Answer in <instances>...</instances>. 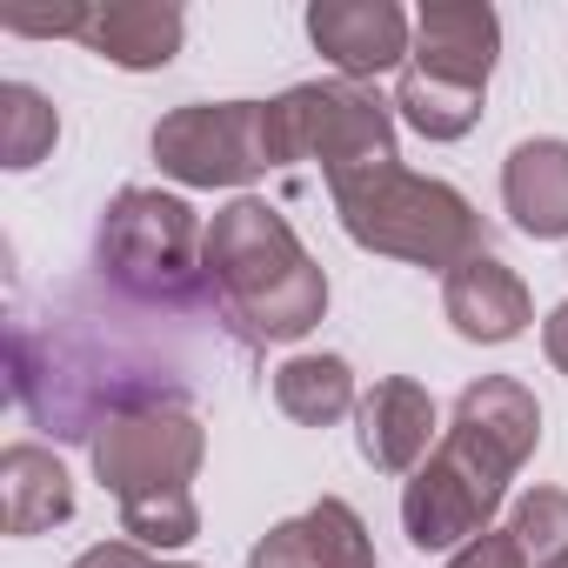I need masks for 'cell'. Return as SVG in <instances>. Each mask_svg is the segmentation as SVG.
<instances>
[{
	"mask_svg": "<svg viewBox=\"0 0 568 568\" xmlns=\"http://www.w3.org/2000/svg\"><path fill=\"white\" fill-rule=\"evenodd\" d=\"M54 141H61V114L41 88H28V81L0 88V168L28 174L54 154Z\"/></svg>",
	"mask_w": 568,
	"mask_h": 568,
	"instance_id": "18",
	"label": "cell"
},
{
	"mask_svg": "<svg viewBox=\"0 0 568 568\" xmlns=\"http://www.w3.org/2000/svg\"><path fill=\"white\" fill-rule=\"evenodd\" d=\"M495 61H501V14L488 0H428L415 14V54H408L415 74L488 94Z\"/></svg>",
	"mask_w": 568,
	"mask_h": 568,
	"instance_id": "9",
	"label": "cell"
},
{
	"mask_svg": "<svg viewBox=\"0 0 568 568\" xmlns=\"http://www.w3.org/2000/svg\"><path fill=\"white\" fill-rule=\"evenodd\" d=\"M154 161L181 187H247L274 168L267 101H187L154 121Z\"/></svg>",
	"mask_w": 568,
	"mask_h": 568,
	"instance_id": "6",
	"label": "cell"
},
{
	"mask_svg": "<svg viewBox=\"0 0 568 568\" xmlns=\"http://www.w3.org/2000/svg\"><path fill=\"white\" fill-rule=\"evenodd\" d=\"M247 568H322L308 555V535H302V515L295 521H274L254 548H247Z\"/></svg>",
	"mask_w": 568,
	"mask_h": 568,
	"instance_id": "22",
	"label": "cell"
},
{
	"mask_svg": "<svg viewBox=\"0 0 568 568\" xmlns=\"http://www.w3.org/2000/svg\"><path fill=\"white\" fill-rule=\"evenodd\" d=\"M302 535H308V555L322 568H375V535H368V521L342 495H322L302 515Z\"/></svg>",
	"mask_w": 568,
	"mask_h": 568,
	"instance_id": "20",
	"label": "cell"
},
{
	"mask_svg": "<svg viewBox=\"0 0 568 568\" xmlns=\"http://www.w3.org/2000/svg\"><path fill=\"white\" fill-rule=\"evenodd\" d=\"M74 568H161V561L141 541H94V548L74 555Z\"/></svg>",
	"mask_w": 568,
	"mask_h": 568,
	"instance_id": "25",
	"label": "cell"
},
{
	"mask_svg": "<svg viewBox=\"0 0 568 568\" xmlns=\"http://www.w3.org/2000/svg\"><path fill=\"white\" fill-rule=\"evenodd\" d=\"M508 528H515V541L528 548V561H535V568H541V561H555V555L568 548V488H528V495L515 501Z\"/></svg>",
	"mask_w": 568,
	"mask_h": 568,
	"instance_id": "21",
	"label": "cell"
},
{
	"mask_svg": "<svg viewBox=\"0 0 568 568\" xmlns=\"http://www.w3.org/2000/svg\"><path fill=\"white\" fill-rule=\"evenodd\" d=\"M435 442H442V408H435V395L422 382L388 375V382H375L362 395V408H355V448H362L368 468L415 475L435 455Z\"/></svg>",
	"mask_w": 568,
	"mask_h": 568,
	"instance_id": "10",
	"label": "cell"
},
{
	"mask_svg": "<svg viewBox=\"0 0 568 568\" xmlns=\"http://www.w3.org/2000/svg\"><path fill=\"white\" fill-rule=\"evenodd\" d=\"M481 101H488V94H475V88H448V81H428V74H415V68L395 81V121H408L422 141H462V134H475Z\"/></svg>",
	"mask_w": 568,
	"mask_h": 568,
	"instance_id": "17",
	"label": "cell"
},
{
	"mask_svg": "<svg viewBox=\"0 0 568 568\" xmlns=\"http://www.w3.org/2000/svg\"><path fill=\"white\" fill-rule=\"evenodd\" d=\"M108 68H128V74H154L181 54L187 41V14L174 8V0H108V8H94L88 34H81Z\"/></svg>",
	"mask_w": 568,
	"mask_h": 568,
	"instance_id": "14",
	"label": "cell"
},
{
	"mask_svg": "<svg viewBox=\"0 0 568 568\" xmlns=\"http://www.w3.org/2000/svg\"><path fill=\"white\" fill-rule=\"evenodd\" d=\"M508 481H515V475H501L495 462H481L468 442H455V435L442 428L435 455H428V462L408 475V488H402V528H408V541H415L422 555H455V548H468L475 535L495 528V508L508 501Z\"/></svg>",
	"mask_w": 568,
	"mask_h": 568,
	"instance_id": "7",
	"label": "cell"
},
{
	"mask_svg": "<svg viewBox=\"0 0 568 568\" xmlns=\"http://www.w3.org/2000/svg\"><path fill=\"white\" fill-rule=\"evenodd\" d=\"M541 568H568V548H561V555H555V561H541Z\"/></svg>",
	"mask_w": 568,
	"mask_h": 568,
	"instance_id": "27",
	"label": "cell"
},
{
	"mask_svg": "<svg viewBox=\"0 0 568 568\" xmlns=\"http://www.w3.org/2000/svg\"><path fill=\"white\" fill-rule=\"evenodd\" d=\"M94 21V8H54V14H8V34H34V41H81Z\"/></svg>",
	"mask_w": 568,
	"mask_h": 568,
	"instance_id": "24",
	"label": "cell"
},
{
	"mask_svg": "<svg viewBox=\"0 0 568 568\" xmlns=\"http://www.w3.org/2000/svg\"><path fill=\"white\" fill-rule=\"evenodd\" d=\"M308 41L322 61H335L342 81H375L415 54V21L395 0H315Z\"/></svg>",
	"mask_w": 568,
	"mask_h": 568,
	"instance_id": "8",
	"label": "cell"
},
{
	"mask_svg": "<svg viewBox=\"0 0 568 568\" xmlns=\"http://www.w3.org/2000/svg\"><path fill=\"white\" fill-rule=\"evenodd\" d=\"M201 247H207L201 214L161 187H121L101 214V234H94L101 274L148 308H187L207 295Z\"/></svg>",
	"mask_w": 568,
	"mask_h": 568,
	"instance_id": "3",
	"label": "cell"
},
{
	"mask_svg": "<svg viewBox=\"0 0 568 568\" xmlns=\"http://www.w3.org/2000/svg\"><path fill=\"white\" fill-rule=\"evenodd\" d=\"M328 201L342 214V234L368 254L435 267V274H455L468 254H488V227H481L475 201L435 174L402 168V161L328 181Z\"/></svg>",
	"mask_w": 568,
	"mask_h": 568,
	"instance_id": "2",
	"label": "cell"
},
{
	"mask_svg": "<svg viewBox=\"0 0 568 568\" xmlns=\"http://www.w3.org/2000/svg\"><path fill=\"white\" fill-rule=\"evenodd\" d=\"M501 207L528 241H568V141L535 134L501 161Z\"/></svg>",
	"mask_w": 568,
	"mask_h": 568,
	"instance_id": "13",
	"label": "cell"
},
{
	"mask_svg": "<svg viewBox=\"0 0 568 568\" xmlns=\"http://www.w3.org/2000/svg\"><path fill=\"white\" fill-rule=\"evenodd\" d=\"M201 267H207V295H214L221 322L247 348L302 342L328 315V274H322V261L302 247V234L288 227V214L254 201V194H234L207 221Z\"/></svg>",
	"mask_w": 568,
	"mask_h": 568,
	"instance_id": "1",
	"label": "cell"
},
{
	"mask_svg": "<svg viewBox=\"0 0 568 568\" xmlns=\"http://www.w3.org/2000/svg\"><path fill=\"white\" fill-rule=\"evenodd\" d=\"M0 508H8V535H48L74 515V481L54 448L14 442L0 455Z\"/></svg>",
	"mask_w": 568,
	"mask_h": 568,
	"instance_id": "15",
	"label": "cell"
},
{
	"mask_svg": "<svg viewBox=\"0 0 568 568\" xmlns=\"http://www.w3.org/2000/svg\"><path fill=\"white\" fill-rule=\"evenodd\" d=\"M121 535L141 541L148 555H174L201 535V508H194V488H168V495H141V501H121Z\"/></svg>",
	"mask_w": 568,
	"mask_h": 568,
	"instance_id": "19",
	"label": "cell"
},
{
	"mask_svg": "<svg viewBox=\"0 0 568 568\" xmlns=\"http://www.w3.org/2000/svg\"><path fill=\"white\" fill-rule=\"evenodd\" d=\"M448 568H528V548L515 541V528H488V535H475L468 548H455Z\"/></svg>",
	"mask_w": 568,
	"mask_h": 568,
	"instance_id": "23",
	"label": "cell"
},
{
	"mask_svg": "<svg viewBox=\"0 0 568 568\" xmlns=\"http://www.w3.org/2000/svg\"><path fill=\"white\" fill-rule=\"evenodd\" d=\"M442 315H448V328L462 342L501 348L535 322V302H528L521 274L501 254H468L455 274H442Z\"/></svg>",
	"mask_w": 568,
	"mask_h": 568,
	"instance_id": "12",
	"label": "cell"
},
{
	"mask_svg": "<svg viewBox=\"0 0 568 568\" xmlns=\"http://www.w3.org/2000/svg\"><path fill=\"white\" fill-rule=\"evenodd\" d=\"M267 148L274 168L315 161L322 181H348L368 168L402 161L395 154V101H382L368 81H302L267 101Z\"/></svg>",
	"mask_w": 568,
	"mask_h": 568,
	"instance_id": "4",
	"label": "cell"
},
{
	"mask_svg": "<svg viewBox=\"0 0 568 568\" xmlns=\"http://www.w3.org/2000/svg\"><path fill=\"white\" fill-rule=\"evenodd\" d=\"M88 455L114 501H141V495L187 488L201 475L207 428L181 395H128L94 422Z\"/></svg>",
	"mask_w": 568,
	"mask_h": 568,
	"instance_id": "5",
	"label": "cell"
},
{
	"mask_svg": "<svg viewBox=\"0 0 568 568\" xmlns=\"http://www.w3.org/2000/svg\"><path fill=\"white\" fill-rule=\"evenodd\" d=\"M541 355L568 375V302H561V308H548V322H541Z\"/></svg>",
	"mask_w": 568,
	"mask_h": 568,
	"instance_id": "26",
	"label": "cell"
},
{
	"mask_svg": "<svg viewBox=\"0 0 568 568\" xmlns=\"http://www.w3.org/2000/svg\"><path fill=\"white\" fill-rule=\"evenodd\" d=\"M274 408L288 422H302V428H335L342 415L362 408L355 368L342 355H288L274 368Z\"/></svg>",
	"mask_w": 568,
	"mask_h": 568,
	"instance_id": "16",
	"label": "cell"
},
{
	"mask_svg": "<svg viewBox=\"0 0 568 568\" xmlns=\"http://www.w3.org/2000/svg\"><path fill=\"white\" fill-rule=\"evenodd\" d=\"M448 435L468 442L481 462H495L501 475H521V462L541 448V402L528 382L515 375H481L455 395V415H448Z\"/></svg>",
	"mask_w": 568,
	"mask_h": 568,
	"instance_id": "11",
	"label": "cell"
},
{
	"mask_svg": "<svg viewBox=\"0 0 568 568\" xmlns=\"http://www.w3.org/2000/svg\"><path fill=\"white\" fill-rule=\"evenodd\" d=\"M161 568H194V561H161Z\"/></svg>",
	"mask_w": 568,
	"mask_h": 568,
	"instance_id": "28",
	"label": "cell"
}]
</instances>
